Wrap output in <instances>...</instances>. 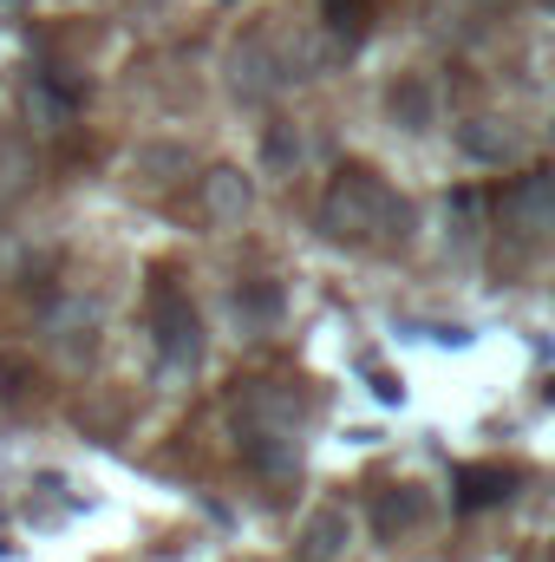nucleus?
Returning <instances> with one entry per match:
<instances>
[{
    "mask_svg": "<svg viewBox=\"0 0 555 562\" xmlns=\"http://www.w3.org/2000/svg\"><path fill=\"white\" fill-rule=\"evenodd\" d=\"M320 229L340 236V243H366V236L399 243L412 229V203L373 170H340L327 183V196H320Z\"/></svg>",
    "mask_w": 555,
    "mask_h": 562,
    "instance_id": "1",
    "label": "nucleus"
},
{
    "mask_svg": "<svg viewBox=\"0 0 555 562\" xmlns=\"http://www.w3.org/2000/svg\"><path fill=\"white\" fill-rule=\"evenodd\" d=\"M150 340H157V367L163 373H196V360H203V314H196V301L170 281V288H157V301H150Z\"/></svg>",
    "mask_w": 555,
    "mask_h": 562,
    "instance_id": "2",
    "label": "nucleus"
},
{
    "mask_svg": "<svg viewBox=\"0 0 555 562\" xmlns=\"http://www.w3.org/2000/svg\"><path fill=\"white\" fill-rule=\"evenodd\" d=\"M287 79H294L287 72V46H275L269 33H249V40L229 46V86H236V99H269Z\"/></svg>",
    "mask_w": 555,
    "mask_h": 562,
    "instance_id": "3",
    "label": "nucleus"
},
{
    "mask_svg": "<svg viewBox=\"0 0 555 562\" xmlns=\"http://www.w3.org/2000/svg\"><path fill=\"white\" fill-rule=\"evenodd\" d=\"M236 438H242V458L262 471V477H301V445H294V425H236Z\"/></svg>",
    "mask_w": 555,
    "mask_h": 562,
    "instance_id": "4",
    "label": "nucleus"
},
{
    "mask_svg": "<svg viewBox=\"0 0 555 562\" xmlns=\"http://www.w3.org/2000/svg\"><path fill=\"white\" fill-rule=\"evenodd\" d=\"M503 216H510V229H523V236H555V170L517 177L510 196H503Z\"/></svg>",
    "mask_w": 555,
    "mask_h": 562,
    "instance_id": "5",
    "label": "nucleus"
},
{
    "mask_svg": "<svg viewBox=\"0 0 555 562\" xmlns=\"http://www.w3.org/2000/svg\"><path fill=\"white\" fill-rule=\"evenodd\" d=\"M196 203H203V216L223 229V223H242V216H249L256 190H249V177H242L236 164H216V170H203V183H196Z\"/></svg>",
    "mask_w": 555,
    "mask_h": 562,
    "instance_id": "6",
    "label": "nucleus"
},
{
    "mask_svg": "<svg viewBox=\"0 0 555 562\" xmlns=\"http://www.w3.org/2000/svg\"><path fill=\"white\" fill-rule=\"evenodd\" d=\"M457 150H464L471 164H510V157L523 150V132H517L510 119L484 112V119H464V125H457Z\"/></svg>",
    "mask_w": 555,
    "mask_h": 562,
    "instance_id": "7",
    "label": "nucleus"
},
{
    "mask_svg": "<svg viewBox=\"0 0 555 562\" xmlns=\"http://www.w3.org/2000/svg\"><path fill=\"white\" fill-rule=\"evenodd\" d=\"M386 119H393L399 132H424V125L438 119V86H431L424 72H399V79L386 86Z\"/></svg>",
    "mask_w": 555,
    "mask_h": 562,
    "instance_id": "8",
    "label": "nucleus"
},
{
    "mask_svg": "<svg viewBox=\"0 0 555 562\" xmlns=\"http://www.w3.org/2000/svg\"><path fill=\"white\" fill-rule=\"evenodd\" d=\"M517 484H523L517 464H471V471H457V510H490V504H503Z\"/></svg>",
    "mask_w": 555,
    "mask_h": 562,
    "instance_id": "9",
    "label": "nucleus"
},
{
    "mask_svg": "<svg viewBox=\"0 0 555 562\" xmlns=\"http://www.w3.org/2000/svg\"><path fill=\"white\" fill-rule=\"evenodd\" d=\"M418 524H424V491H418V484L380 491V504H373V537H380V543H399Z\"/></svg>",
    "mask_w": 555,
    "mask_h": 562,
    "instance_id": "10",
    "label": "nucleus"
},
{
    "mask_svg": "<svg viewBox=\"0 0 555 562\" xmlns=\"http://www.w3.org/2000/svg\"><path fill=\"white\" fill-rule=\"evenodd\" d=\"M347 537H353L347 510H340V504H327V510H314V517H307V530H301V557H307V562H340V557H347Z\"/></svg>",
    "mask_w": 555,
    "mask_h": 562,
    "instance_id": "11",
    "label": "nucleus"
},
{
    "mask_svg": "<svg viewBox=\"0 0 555 562\" xmlns=\"http://www.w3.org/2000/svg\"><path fill=\"white\" fill-rule=\"evenodd\" d=\"M281 307H287L281 281H242V288H236V321H242L249 334L275 327V321H281Z\"/></svg>",
    "mask_w": 555,
    "mask_h": 562,
    "instance_id": "12",
    "label": "nucleus"
},
{
    "mask_svg": "<svg viewBox=\"0 0 555 562\" xmlns=\"http://www.w3.org/2000/svg\"><path fill=\"white\" fill-rule=\"evenodd\" d=\"M20 99H26V125H33V132H59V125H66V112H72V99H66L53 79H39V72L26 79V92H20Z\"/></svg>",
    "mask_w": 555,
    "mask_h": 562,
    "instance_id": "13",
    "label": "nucleus"
},
{
    "mask_svg": "<svg viewBox=\"0 0 555 562\" xmlns=\"http://www.w3.org/2000/svg\"><path fill=\"white\" fill-rule=\"evenodd\" d=\"M366 20H373V0H320V26L340 40H360Z\"/></svg>",
    "mask_w": 555,
    "mask_h": 562,
    "instance_id": "14",
    "label": "nucleus"
},
{
    "mask_svg": "<svg viewBox=\"0 0 555 562\" xmlns=\"http://www.w3.org/2000/svg\"><path fill=\"white\" fill-rule=\"evenodd\" d=\"M262 164H269V177H287V170L301 164V138H294V125H269V132H262Z\"/></svg>",
    "mask_w": 555,
    "mask_h": 562,
    "instance_id": "15",
    "label": "nucleus"
},
{
    "mask_svg": "<svg viewBox=\"0 0 555 562\" xmlns=\"http://www.w3.org/2000/svg\"><path fill=\"white\" fill-rule=\"evenodd\" d=\"M366 380H373V393H380L386 406H399V400H406V386H399V380H393L386 367H366Z\"/></svg>",
    "mask_w": 555,
    "mask_h": 562,
    "instance_id": "16",
    "label": "nucleus"
},
{
    "mask_svg": "<svg viewBox=\"0 0 555 562\" xmlns=\"http://www.w3.org/2000/svg\"><path fill=\"white\" fill-rule=\"evenodd\" d=\"M543 7H550V13H555V0H543Z\"/></svg>",
    "mask_w": 555,
    "mask_h": 562,
    "instance_id": "17",
    "label": "nucleus"
}]
</instances>
